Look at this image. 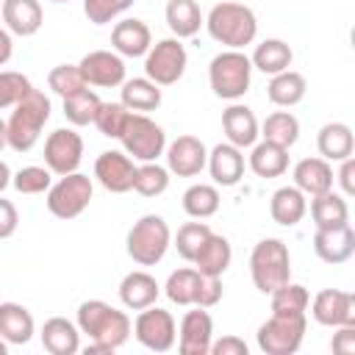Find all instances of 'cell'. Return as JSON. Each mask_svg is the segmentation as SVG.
<instances>
[{
    "mask_svg": "<svg viewBox=\"0 0 355 355\" xmlns=\"http://www.w3.org/2000/svg\"><path fill=\"white\" fill-rule=\"evenodd\" d=\"M269 297H272V313L280 316H305L311 308V291L300 283H286Z\"/></svg>",
    "mask_w": 355,
    "mask_h": 355,
    "instance_id": "41",
    "label": "cell"
},
{
    "mask_svg": "<svg viewBox=\"0 0 355 355\" xmlns=\"http://www.w3.org/2000/svg\"><path fill=\"white\" fill-rule=\"evenodd\" d=\"M330 349L336 355H355V327L352 324L336 327V333L330 338Z\"/></svg>",
    "mask_w": 355,
    "mask_h": 355,
    "instance_id": "49",
    "label": "cell"
},
{
    "mask_svg": "<svg viewBox=\"0 0 355 355\" xmlns=\"http://www.w3.org/2000/svg\"><path fill=\"white\" fill-rule=\"evenodd\" d=\"M341 324L355 327V291H347V297H344V322Z\"/></svg>",
    "mask_w": 355,
    "mask_h": 355,
    "instance_id": "53",
    "label": "cell"
},
{
    "mask_svg": "<svg viewBox=\"0 0 355 355\" xmlns=\"http://www.w3.org/2000/svg\"><path fill=\"white\" fill-rule=\"evenodd\" d=\"M111 47L122 55V58H144L153 47V33L147 28V22L128 17L119 19L111 31Z\"/></svg>",
    "mask_w": 355,
    "mask_h": 355,
    "instance_id": "18",
    "label": "cell"
},
{
    "mask_svg": "<svg viewBox=\"0 0 355 355\" xmlns=\"http://www.w3.org/2000/svg\"><path fill=\"white\" fill-rule=\"evenodd\" d=\"M311 219L316 225V230H327V227H341L349 225V208L347 200L341 194H336L333 189L324 194L311 197Z\"/></svg>",
    "mask_w": 355,
    "mask_h": 355,
    "instance_id": "32",
    "label": "cell"
},
{
    "mask_svg": "<svg viewBox=\"0 0 355 355\" xmlns=\"http://www.w3.org/2000/svg\"><path fill=\"white\" fill-rule=\"evenodd\" d=\"M169 175H172L169 166H161L158 161L139 164L133 191H139L141 197H161V194L169 189Z\"/></svg>",
    "mask_w": 355,
    "mask_h": 355,
    "instance_id": "42",
    "label": "cell"
},
{
    "mask_svg": "<svg viewBox=\"0 0 355 355\" xmlns=\"http://www.w3.org/2000/svg\"><path fill=\"white\" fill-rule=\"evenodd\" d=\"M164 17H166V28L178 39H191L205 25V17L197 0H169L164 8Z\"/></svg>",
    "mask_w": 355,
    "mask_h": 355,
    "instance_id": "30",
    "label": "cell"
},
{
    "mask_svg": "<svg viewBox=\"0 0 355 355\" xmlns=\"http://www.w3.org/2000/svg\"><path fill=\"white\" fill-rule=\"evenodd\" d=\"M305 94H308V80L297 69H286V72H277L269 78L266 97L277 108H294L305 100Z\"/></svg>",
    "mask_w": 355,
    "mask_h": 355,
    "instance_id": "28",
    "label": "cell"
},
{
    "mask_svg": "<svg viewBox=\"0 0 355 355\" xmlns=\"http://www.w3.org/2000/svg\"><path fill=\"white\" fill-rule=\"evenodd\" d=\"M261 139L275 141L280 147H294L300 139V119L291 111H272L261 122Z\"/></svg>",
    "mask_w": 355,
    "mask_h": 355,
    "instance_id": "36",
    "label": "cell"
},
{
    "mask_svg": "<svg viewBox=\"0 0 355 355\" xmlns=\"http://www.w3.org/2000/svg\"><path fill=\"white\" fill-rule=\"evenodd\" d=\"M222 130H225V139L241 150H250L255 141H261V122L255 111L239 100L222 111Z\"/></svg>",
    "mask_w": 355,
    "mask_h": 355,
    "instance_id": "17",
    "label": "cell"
},
{
    "mask_svg": "<svg viewBox=\"0 0 355 355\" xmlns=\"http://www.w3.org/2000/svg\"><path fill=\"white\" fill-rule=\"evenodd\" d=\"M11 186L19 194H47L53 186V169L47 164L44 166H22L14 172Z\"/></svg>",
    "mask_w": 355,
    "mask_h": 355,
    "instance_id": "45",
    "label": "cell"
},
{
    "mask_svg": "<svg viewBox=\"0 0 355 355\" xmlns=\"http://www.w3.org/2000/svg\"><path fill=\"white\" fill-rule=\"evenodd\" d=\"M233 261V247L225 236L219 233H211V239L205 241V247L200 250V255L194 258V266L202 272V275H211V277H222L227 272Z\"/></svg>",
    "mask_w": 355,
    "mask_h": 355,
    "instance_id": "35",
    "label": "cell"
},
{
    "mask_svg": "<svg viewBox=\"0 0 355 355\" xmlns=\"http://www.w3.org/2000/svg\"><path fill=\"white\" fill-rule=\"evenodd\" d=\"M78 327L83 336H89V344H86V355H94V352H116L133 333V322L125 311L103 302V300H83L78 305V316H75Z\"/></svg>",
    "mask_w": 355,
    "mask_h": 355,
    "instance_id": "1",
    "label": "cell"
},
{
    "mask_svg": "<svg viewBox=\"0 0 355 355\" xmlns=\"http://www.w3.org/2000/svg\"><path fill=\"white\" fill-rule=\"evenodd\" d=\"M269 214H272V219L277 225L294 227L308 214V194L302 189H297V186H280L269 200Z\"/></svg>",
    "mask_w": 355,
    "mask_h": 355,
    "instance_id": "25",
    "label": "cell"
},
{
    "mask_svg": "<svg viewBox=\"0 0 355 355\" xmlns=\"http://www.w3.org/2000/svg\"><path fill=\"white\" fill-rule=\"evenodd\" d=\"M208 147L202 144V139L183 133L175 141L166 144V166L172 175L178 178H197L202 169H208Z\"/></svg>",
    "mask_w": 355,
    "mask_h": 355,
    "instance_id": "15",
    "label": "cell"
},
{
    "mask_svg": "<svg viewBox=\"0 0 355 355\" xmlns=\"http://www.w3.org/2000/svg\"><path fill=\"white\" fill-rule=\"evenodd\" d=\"M83 161V139L72 128H55L44 139V164L53 169V175H72L78 172Z\"/></svg>",
    "mask_w": 355,
    "mask_h": 355,
    "instance_id": "12",
    "label": "cell"
},
{
    "mask_svg": "<svg viewBox=\"0 0 355 355\" xmlns=\"http://www.w3.org/2000/svg\"><path fill=\"white\" fill-rule=\"evenodd\" d=\"M250 277L261 294H275L291 283V255L283 239H261L250 252Z\"/></svg>",
    "mask_w": 355,
    "mask_h": 355,
    "instance_id": "4",
    "label": "cell"
},
{
    "mask_svg": "<svg viewBox=\"0 0 355 355\" xmlns=\"http://www.w3.org/2000/svg\"><path fill=\"white\" fill-rule=\"evenodd\" d=\"M11 31L8 28H3L0 31V47H3V53H0V64H8V58H11Z\"/></svg>",
    "mask_w": 355,
    "mask_h": 355,
    "instance_id": "54",
    "label": "cell"
},
{
    "mask_svg": "<svg viewBox=\"0 0 355 355\" xmlns=\"http://www.w3.org/2000/svg\"><path fill=\"white\" fill-rule=\"evenodd\" d=\"M42 347L50 355H75L80 352V327L78 322H69L64 316H53L42 324Z\"/></svg>",
    "mask_w": 355,
    "mask_h": 355,
    "instance_id": "24",
    "label": "cell"
},
{
    "mask_svg": "<svg viewBox=\"0 0 355 355\" xmlns=\"http://www.w3.org/2000/svg\"><path fill=\"white\" fill-rule=\"evenodd\" d=\"M0 214H3V216H0V239H11L14 230H17V222H19L14 202L6 200V197H0Z\"/></svg>",
    "mask_w": 355,
    "mask_h": 355,
    "instance_id": "51",
    "label": "cell"
},
{
    "mask_svg": "<svg viewBox=\"0 0 355 355\" xmlns=\"http://www.w3.org/2000/svg\"><path fill=\"white\" fill-rule=\"evenodd\" d=\"M50 97L39 89H33L22 103H17L8 114V119L3 122V141L14 150V153H28L36 147L47 119H50Z\"/></svg>",
    "mask_w": 355,
    "mask_h": 355,
    "instance_id": "2",
    "label": "cell"
},
{
    "mask_svg": "<svg viewBox=\"0 0 355 355\" xmlns=\"http://www.w3.org/2000/svg\"><path fill=\"white\" fill-rule=\"evenodd\" d=\"M247 352L250 347L239 336H222V338H214L211 344V355H247Z\"/></svg>",
    "mask_w": 355,
    "mask_h": 355,
    "instance_id": "50",
    "label": "cell"
},
{
    "mask_svg": "<svg viewBox=\"0 0 355 355\" xmlns=\"http://www.w3.org/2000/svg\"><path fill=\"white\" fill-rule=\"evenodd\" d=\"M169 247H172V230H169L166 219L158 214H144L141 219H136L125 239V250H128L130 261L139 266L161 263Z\"/></svg>",
    "mask_w": 355,
    "mask_h": 355,
    "instance_id": "6",
    "label": "cell"
},
{
    "mask_svg": "<svg viewBox=\"0 0 355 355\" xmlns=\"http://www.w3.org/2000/svg\"><path fill=\"white\" fill-rule=\"evenodd\" d=\"M189 67V53L178 36L158 39L144 55V75L158 86H175Z\"/></svg>",
    "mask_w": 355,
    "mask_h": 355,
    "instance_id": "10",
    "label": "cell"
},
{
    "mask_svg": "<svg viewBox=\"0 0 355 355\" xmlns=\"http://www.w3.org/2000/svg\"><path fill=\"white\" fill-rule=\"evenodd\" d=\"M33 92V83L28 75L14 72V69H3L0 72V108L11 111L17 103H22L28 94Z\"/></svg>",
    "mask_w": 355,
    "mask_h": 355,
    "instance_id": "46",
    "label": "cell"
},
{
    "mask_svg": "<svg viewBox=\"0 0 355 355\" xmlns=\"http://www.w3.org/2000/svg\"><path fill=\"white\" fill-rule=\"evenodd\" d=\"M83 78L89 86H100V89H114L122 86L128 78V67L125 58L116 50H92L78 61Z\"/></svg>",
    "mask_w": 355,
    "mask_h": 355,
    "instance_id": "14",
    "label": "cell"
},
{
    "mask_svg": "<svg viewBox=\"0 0 355 355\" xmlns=\"http://www.w3.org/2000/svg\"><path fill=\"white\" fill-rule=\"evenodd\" d=\"M130 108L119 100V103H103L100 111H97V119H94V128L105 136V139H122L125 133V125L130 119Z\"/></svg>",
    "mask_w": 355,
    "mask_h": 355,
    "instance_id": "44",
    "label": "cell"
},
{
    "mask_svg": "<svg viewBox=\"0 0 355 355\" xmlns=\"http://www.w3.org/2000/svg\"><path fill=\"white\" fill-rule=\"evenodd\" d=\"M291 178H294V186L302 189L308 197H316V194H324L333 189V166L327 158L322 155H313V158H300L291 169Z\"/></svg>",
    "mask_w": 355,
    "mask_h": 355,
    "instance_id": "21",
    "label": "cell"
},
{
    "mask_svg": "<svg viewBox=\"0 0 355 355\" xmlns=\"http://www.w3.org/2000/svg\"><path fill=\"white\" fill-rule=\"evenodd\" d=\"M308 330V316H280L272 313L255 333L258 349L266 355H294Z\"/></svg>",
    "mask_w": 355,
    "mask_h": 355,
    "instance_id": "9",
    "label": "cell"
},
{
    "mask_svg": "<svg viewBox=\"0 0 355 355\" xmlns=\"http://www.w3.org/2000/svg\"><path fill=\"white\" fill-rule=\"evenodd\" d=\"M313 252L324 263H344L355 255V230L349 225L341 227H327L313 233Z\"/></svg>",
    "mask_w": 355,
    "mask_h": 355,
    "instance_id": "20",
    "label": "cell"
},
{
    "mask_svg": "<svg viewBox=\"0 0 355 355\" xmlns=\"http://www.w3.org/2000/svg\"><path fill=\"white\" fill-rule=\"evenodd\" d=\"M252 58L244 50H222L208 64V83L219 100H241L252 83Z\"/></svg>",
    "mask_w": 355,
    "mask_h": 355,
    "instance_id": "5",
    "label": "cell"
},
{
    "mask_svg": "<svg viewBox=\"0 0 355 355\" xmlns=\"http://www.w3.org/2000/svg\"><path fill=\"white\" fill-rule=\"evenodd\" d=\"M247 166L258 175V178H280L288 169V147H280L275 141H255L250 147L247 155Z\"/></svg>",
    "mask_w": 355,
    "mask_h": 355,
    "instance_id": "29",
    "label": "cell"
},
{
    "mask_svg": "<svg viewBox=\"0 0 355 355\" xmlns=\"http://www.w3.org/2000/svg\"><path fill=\"white\" fill-rule=\"evenodd\" d=\"M252 67L263 75H277V72H286L291 69V61H294V50L288 42L283 39H263L261 44H255L252 50Z\"/></svg>",
    "mask_w": 355,
    "mask_h": 355,
    "instance_id": "31",
    "label": "cell"
},
{
    "mask_svg": "<svg viewBox=\"0 0 355 355\" xmlns=\"http://www.w3.org/2000/svg\"><path fill=\"white\" fill-rule=\"evenodd\" d=\"M119 141H122V150L133 161H139V164L158 161L166 153V144H169L164 128L155 119H150L147 114H139V111L130 114V119H128L125 133H122Z\"/></svg>",
    "mask_w": 355,
    "mask_h": 355,
    "instance_id": "8",
    "label": "cell"
},
{
    "mask_svg": "<svg viewBox=\"0 0 355 355\" xmlns=\"http://www.w3.org/2000/svg\"><path fill=\"white\" fill-rule=\"evenodd\" d=\"M205 28H208L211 39L216 44H222L225 50H244L258 36V17L244 3L222 0L208 11Z\"/></svg>",
    "mask_w": 355,
    "mask_h": 355,
    "instance_id": "3",
    "label": "cell"
},
{
    "mask_svg": "<svg viewBox=\"0 0 355 355\" xmlns=\"http://www.w3.org/2000/svg\"><path fill=\"white\" fill-rule=\"evenodd\" d=\"M61 103H64V116H67V122L75 125V128L94 125L97 111H100V105H103V100L97 97V92H92L89 86H86L83 92H75V94L64 97Z\"/></svg>",
    "mask_w": 355,
    "mask_h": 355,
    "instance_id": "37",
    "label": "cell"
},
{
    "mask_svg": "<svg viewBox=\"0 0 355 355\" xmlns=\"http://www.w3.org/2000/svg\"><path fill=\"white\" fill-rule=\"evenodd\" d=\"M47 86H50L53 94H58L64 100V97H69L75 92H83L89 83H86V78H83L78 64H58V67H53L47 72Z\"/></svg>",
    "mask_w": 355,
    "mask_h": 355,
    "instance_id": "43",
    "label": "cell"
},
{
    "mask_svg": "<svg viewBox=\"0 0 355 355\" xmlns=\"http://www.w3.org/2000/svg\"><path fill=\"white\" fill-rule=\"evenodd\" d=\"M336 180L341 186V191L347 197H355V155H349L347 161H341L338 172H336Z\"/></svg>",
    "mask_w": 355,
    "mask_h": 355,
    "instance_id": "52",
    "label": "cell"
},
{
    "mask_svg": "<svg viewBox=\"0 0 355 355\" xmlns=\"http://www.w3.org/2000/svg\"><path fill=\"white\" fill-rule=\"evenodd\" d=\"M200 286H202V272L197 266H183V269L169 272V277L164 283V294L169 302L189 308V305H197Z\"/></svg>",
    "mask_w": 355,
    "mask_h": 355,
    "instance_id": "33",
    "label": "cell"
},
{
    "mask_svg": "<svg viewBox=\"0 0 355 355\" xmlns=\"http://www.w3.org/2000/svg\"><path fill=\"white\" fill-rule=\"evenodd\" d=\"M94 194V183L89 175L83 172H72V175H61L50 191L44 194V205L55 219H75L80 216Z\"/></svg>",
    "mask_w": 355,
    "mask_h": 355,
    "instance_id": "7",
    "label": "cell"
},
{
    "mask_svg": "<svg viewBox=\"0 0 355 355\" xmlns=\"http://www.w3.org/2000/svg\"><path fill=\"white\" fill-rule=\"evenodd\" d=\"M116 291H119V300H122V305L128 311H144V308L155 305V300L161 294V286H158V280L150 272L133 269V272H128L122 277Z\"/></svg>",
    "mask_w": 355,
    "mask_h": 355,
    "instance_id": "22",
    "label": "cell"
},
{
    "mask_svg": "<svg viewBox=\"0 0 355 355\" xmlns=\"http://www.w3.org/2000/svg\"><path fill=\"white\" fill-rule=\"evenodd\" d=\"M211 233H214V230H211L202 219H197V222H186V225L178 227L172 244H175V250H178V255H180L183 261L194 263V258L200 255V250L205 247V241L211 239Z\"/></svg>",
    "mask_w": 355,
    "mask_h": 355,
    "instance_id": "40",
    "label": "cell"
},
{
    "mask_svg": "<svg viewBox=\"0 0 355 355\" xmlns=\"http://www.w3.org/2000/svg\"><path fill=\"white\" fill-rule=\"evenodd\" d=\"M136 0H83V14L92 25H108L125 14Z\"/></svg>",
    "mask_w": 355,
    "mask_h": 355,
    "instance_id": "47",
    "label": "cell"
},
{
    "mask_svg": "<svg viewBox=\"0 0 355 355\" xmlns=\"http://www.w3.org/2000/svg\"><path fill=\"white\" fill-rule=\"evenodd\" d=\"M119 100L130 111L147 114V111H155L161 105V86L155 80H150L147 75L144 78H128L119 89Z\"/></svg>",
    "mask_w": 355,
    "mask_h": 355,
    "instance_id": "34",
    "label": "cell"
},
{
    "mask_svg": "<svg viewBox=\"0 0 355 355\" xmlns=\"http://www.w3.org/2000/svg\"><path fill=\"white\" fill-rule=\"evenodd\" d=\"M44 22V11L39 0H3V28L14 36H33Z\"/></svg>",
    "mask_w": 355,
    "mask_h": 355,
    "instance_id": "23",
    "label": "cell"
},
{
    "mask_svg": "<svg viewBox=\"0 0 355 355\" xmlns=\"http://www.w3.org/2000/svg\"><path fill=\"white\" fill-rule=\"evenodd\" d=\"M36 333V322L31 311L19 302H0V336L6 344H28Z\"/></svg>",
    "mask_w": 355,
    "mask_h": 355,
    "instance_id": "27",
    "label": "cell"
},
{
    "mask_svg": "<svg viewBox=\"0 0 355 355\" xmlns=\"http://www.w3.org/2000/svg\"><path fill=\"white\" fill-rule=\"evenodd\" d=\"M183 211L191 219H208L219 211V189L216 183H191L183 191Z\"/></svg>",
    "mask_w": 355,
    "mask_h": 355,
    "instance_id": "38",
    "label": "cell"
},
{
    "mask_svg": "<svg viewBox=\"0 0 355 355\" xmlns=\"http://www.w3.org/2000/svg\"><path fill=\"white\" fill-rule=\"evenodd\" d=\"M344 297L347 291L341 288H322L313 300H311V316L324 324V327H341L344 322Z\"/></svg>",
    "mask_w": 355,
    "mask_h": 355,
    "instance_id": "39",
    "label": "cell"
},
{
    "mask_svg": "<svg viewBox=\"0 0 355 355\" xmlns=\"http://www.w3.org/2000/svg\"><path fill=\"white\" fill-rule=\"evenodd\" d=\"M316 147H319L322 158H327L330 164L333 161L341 164V161H347L355 153V133L344 122H327L316 133Z\"/></svg>",
    "mask_w": 355,
    "mask_h": 355,
    "instance_id": "26",
    "label": "cell"
},
{
    "mask_svg": "<svg viewBox=\"0 0 355 355\" xmlns=\"http://www.w3.org/2000/svg\"><path fill=\"white\" fill-rule=\"evenodd\" d=\"M214 344V319L208 308L194 305V311H186L178 327V349L180 355H211Z\"/></svg>",
    "mask_w": 355,
    "mask_h": 355,
    "instance_id": "16",
    "label": "cell"
},
{
    "mask_svg": "<svg viewBox=\"0 0 355 355\" xmlns=\"http://www.w3.org/2000/svg\"><path fill=\"white\" fill-rule=\"evenodd\" d=\"M50 3H69V0H50Z\"/></svg>",
    "mask_w": 355,
    "mask_h": 355,
    "instance_id": "56",
    "label": "cell"
},
{
    "mask_svg": "<svg viewBox=\"0 0 355 355\" xmlns=\"http://www.w3.org/2000/svg\"><path fill=\"white\" fill-rule=\"evenodd\" d=\"M219 300H222V277L202 275V286H200L197 305H200V308H214V305H219Z\"/></svg>",
    "mask_w": 355,
    "mask_h": 355,
    "instance_id": "48",
    "label": "cell"
},
{
    "mask_svg": "<svg viewBox=\"0 0 355 355\" xmlns=\"http://www.w3.org/2000/svg\"><path fill=\"white\" fill-rule=\"evenodd\" d=\"M136 161L125 150H103L94 158V178L111 194H125L136 183Z\"/></svg>",
    "mask_w": 355,
    "mask_h": 355,
    "instance_id": "13",
    "label": "cell"
},
{
    "mask_svg": "<svg viewBox=\"0 0 355 355\" xmlns=\"http://www.w3.org/2000/svg\"><path fill=\"white\" fill-rule=\"evenodd\" d=\"M133 336L150 352H169L178 344L175 316L158 305H150V308L139 311V316L133 319Z\"/></svg>",
    "mask_w": 355,
    "mask_h": 355,
    "instance_id": "11",
    "label": "cell"
},
{
    "mask_svg": "<svg viewBox=\"0 0 355 355\" xmlns=\"http://www.w3.org/2000/svg\"><path fill=\"white\" fill-rule=\"evenodd\" d=\"M349 44H352V50H355V25H352V31H349Z\"/></svg>",
    "mask_w": 355,
    "mask_h": 355,
    "instance_id": "55",
    "label": "cell"
},
{
    "mask_svg": "<svg viewBox=\"0 0 355 355\" xmlns=\"http://www.w3.org/2000/svg\"><path fill=\"white\" fill-rule=\"evenodd\" d=\"M244 150L230 144V141H219L214 144V150L208 153V172L214 178L216 186H236L244 178Z\"/></svg>",
    "mask_w": 355,
    "mask_h": 355,
    "instance_id": "19",
    "label": "cell"
}]
</instances>
